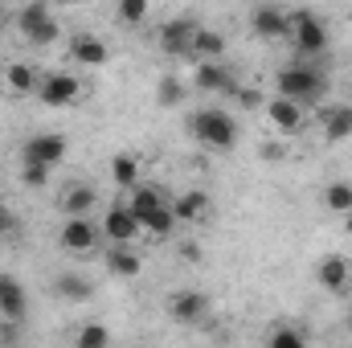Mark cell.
<instances>
[{
	"instance_id": "31",
	"label": "cell",
	"mask_w": 352,
	"mask_h": 348,
	"mask_svg": "<svg viewBox=\"0 0 352 348\" xmlns=\"http://www.w3.org/2000/svg\"><path fill=\"white\" fill-rule=\"evenodd\" d=\"M266 348H307V336H303L299 328H274L270 340H266Z\"/></svg>"
},
{
	"instance_id": "26",
	"label": "cell",
	"mask_w": 352,
	"mask_h": 348,
	"mask_svg": "<svg viewBox=\"0 0 352 348\" xmlns=\"http://www.w3.org/2000/svg\"><path fill=\"white\" fill-rule=\"evenodd\" d=\"M324 205H328L332 213L349 217L352 213V180H332V184L324 188Z\"/></svg>"
},
{
	"instance_id": "15",
	"label": "cell",
	"mask_w": 352,
	"mask_h": 348,
	"mask_svg": "<svg viewBox=\"0 0 352 348\" xmlns=\"http://www.w3.org/2000/svg\"><path fill=\"white\" fill-rule=\"evenodd\" d=\"M192 33H197V21H188V17H176L168 25H160V50L164 54H188V45H192Z\"/></svg>"
},
{
	"instance_id": "6",
	"label": "cell",
	"mask_w": 352,
	"mask_h": 348,
	"mask_svg": "<svg viewBox=\"0 0 352 348\" xmlns=\"http://www.w3.org/2000/svg\"><path fill=\"white\" fill-rule=\"evenodd\" d=\"M37 98H41L45 107H70V102L82 98V83H78L74 74H66V70H54V74H45V78L37 83Z\"/></svg>"
},
{
	"instance_id": "30",
	"label": "cell",
	"mask_w": 352,
	"mask_h": 348,
	"mask_svg": "<svg viewBox=\"0 0 352 348\" xmlns=\"http://www.w3.org/2000/svg\"><path fill=\"white\" fill-rule=\"evenodd\" d=\"M115 17H119L123 25H144V21H148V0H119Z\"/></svg>"
},
{
	"instance_id": "8",
	"label": "cell",
	"mask_w": 352,
	"mask_h": 348,
	"mask_svg": "<svg viewBox=\"0 0 352 348\" xmlns=\"http://www.w3.org/2000/svg\"><path fill=\"white\" fill-rule=\"evenodd\" d=\"M102 234L111 238V246H131V242L144 234V226L131 217V209H127V205H111V209H107V217H102Z\"/></svg>"
},
{
	"instance_id": "23",
	"label": "cell",
	"mask_w": 352,
	"mask_h": 348,
	"mask_svg": "<svg viewBox=\"0 0 352 348\" xmlns=\"http://www.w3.org/2000/svg\"><path fill=\"white\" fill-rule=\"evenodd\" d=\"M94 201H98V193L90 184H70L66 197H62V213L66 217H87L90 209H94Z\"/></svg>"
},
{
	"instance_id": "21",
	"label": "cell",
	"mask_w": 352,
	"mask_h": 348,
	"mask_svg": "<svg viewBox=\"0 0 352 348\" xmlns=\"http://www.w3.org/2000/svg\"><path fill=\"white\" fill-rule=\"evenodd\" d=\"M173 213H176V221H201V217H209V193L205 188H188L184 197H176Z\"/></svg>"
},
{
	"instance_id": "24",
	"label": "cell",
	"mask_w": 352,
	"mask_h": 348,
	"mask_svg": "<svg viewBox=\"0 0 352 348\" xmlns=\"http://www.w3.org/2000/svg\"><path fill=\"white\" fill-rule=\"evenodd\" d=\"M320 123H324V135H328V140H349L352 135V102L328 107Z\"/></svg>"
},
{
	"instance_id": "18",
	"label": "cell",
	"mask_w": 352,
	"mask_h": 348,
	"mask_svg": "<svg viewBox=\"0 0 352 348\" xmlns=\"http://www.w3.org/2000/svg\"><path fill=\"white\" fill-rule=\"evenodd\" d=\"M54 295H62L70 303H87L90 295H94V283H90L87 274H78V270H62L54 279Z\"/></svg>"
},
{
	"instance_id": "4",
	"label": "cell",
	"mask_w": 352,
	"mask_h": 348,
	"mask_svg": "<svg viewBox=\"0 0 352 348\" xmlns=\"http://www.w3.org/2000/svg\"><path fill=\"white\" fill-rule=\"evenodd\" d=\"M62 156H66V140L54 131L29 135L21 144V168H50L54 173V164H62Z\"/></svg>"
},
{
	"instance_id": "5",
	"label": "cell",
	"mask_w": 352,
	"mask_h": 348,
	"mask_svg": "<svg viewBox=\"0 0 352 348\" xmlns=\"http://www.w3.org/2000/svg\"><path fill=\"white\" fill-rule=\"evenodd\" d=\"M16 25H21V33H25L33 45H50V41L58 37V21H54L50 4H41V0L16 8Z\"/></svg>"
},
{
	"instance_id": "22",
	"label": "cell",
	"mask_w": 352,
	"mask_h": 348,
	"mask_svg": "<svg viewBox=\"0 0 352 348\" xmlns=\"http://www.w3.org/2000/svg\"><path fill=\"white\" fill-rule=\"evenodd\" d=\"M140 176H144V164L131 156V152H119V156H111V180L119 184V188H135L140 184Z\"/></svg>"
},
{
	"instance_id": "29",
	"label": "cell",
	"mask_w": 352,
	"mask_h": 348,
	"mask_svg": "<svg viewBox=\"0 0 352 348\" xmlns=\"http://www.w3.org/2000/svg\"><path fill=\"white\" fill-rule=\"evenodd\" d=\"M140 226H144V234H152V238H168V234H173L176 226H180V221H176L173 205H164V209H156V213H148V217H144Z\"/></svg>"
},
{
	"instance_id": "2",
	"label": "cell",
	"mask_w": 352,
	"mask_h": 348,
	"mask_svg": "<svg viewBox=\"0 0 352 348\" xmlns=\"http://www.w3.org/2000/svg\"><path fill=\"white\" fill-rule=\"evenodd\" d=\"M328 87V78H324V70L320 66H311V62H291V66H283L278 74H274V94H283V98H291V102H316L320 94Z\"/></svg>"
},
{
	"instance_id": "11",
	"label": "cell",
	"mask_w": 352,
	"mask_h": 348,
	"mask_svg": "<svg viewBox=\"0 0 352 348\" xmlns=\"http://www.w3.org/2000/svg\"><path fill=\"white\" fill-rule=\"evenodd\" d=\"M316 279H320V287L324 291H332V295H344L352 287V262L344 254H324L320 266H316Z\"/></svg>"
},
{
	"instance_id": "36",
	"label": "cell",
	"mask_w": 352,
	"mask_h": 348,
	"mask_svg": "<svg viewBox=\"0 0 352 348\" xmlns=\"http://www.w3.org/2000/svg\"><path fill=\"white\" fill-rule=\"evenodd\" d=\"M263 160H283V148L278 144H263Z\"/></svg>"
},
{
	"instance_id": "20",
	"label": "cell",
	"mask_w": 352,
	"mask_h": 348,
	"mask_svg": "<svg viewBox=\"0 0 352 348\" xmlns=\"http://www.w3.org/2000/svg\"><path fill=\"white\" fill-rule=\"evenodd\" d=\"M107 270L119 274V279H140V274H144V259H140L131 246H111V250H107Z\"/></svg>"
},
{
	"instance_id": "33",
	"label": "cell",
	"mask_w": 352,
	"mask_h": 348,
	"mask_svg": "<svg viewBox=\"0 0 352 348\" xmlns=\"http://www.w3.org/2000/svg\"><path fill=\"white\" fill-rule=\"evenodd\" d=\"M234 98H238L242 111H258V107H266V94L258 87H238L234 90Z\"/></svg>"
},
{
	"instance_id": "13",
	"label": "cell",
	"mask_w": 352,
	"mask_h": 348,
	"mask_svg": "<svg viewBox=\"0 0 352 348\" xmlns=\"http://www.w3.org/2000/svg\"><path fill=\"white\" fill-rule=\"evenodd\" d=\"M250 25L258 37H291V12L278 4H258L250 12Z\"/></svg>"
},
{
	"instance_id": "7",
	"label": "cell",
	"mask_w": 352,
	"mask_h": 348,
	"mask_svg": "<svg viewBox=\"0 0 352 348\" xmlns=\"http://www.w3.org/2000/svg\"><path fill=\"white\" fill-rule=\"evenodd\" d=\"M263 111H266V119H270V127H274V131H283V135H295V131L307 123V111H303L299 102L283 98V94H270Z\"/></svg>"
},
{
	"instance_id": "34",
	"label": "cell",
	"mask_w": 352,
	"mask_h": 348,
	"mask_svg": "<svg viewBox=\"0 0 352 348\" xmlns=\"http://www.w3.org/2000/svg\"><path fill=\"white\" fill-rule=\"evenodd\" d=\"M0 345H4V348H16V345H21V324L0 320Z\"/></svg>"
},
{
	"instance_id": "3",
	"label": "cell",
	"mask_w": 352,
	"mask_h": 348,
	"mask_svg": "<svg viewBox=\"0 0 352 348\" xmlns=\"http://www.w3.org/2000/svg\"><path fill=\"white\" fill-rule=\"evenodd\" d=\"M291 41H295V50L311 62V58H320V54L328 50V25H324L316 12L299 8V12H291Z\"/></svg>"
},
{
	"instance_id": "19",
	"label": "cell",
	"mask_w": 352,
	"mask_h": 348,
	"mask_svg": "<svg viewBox=\"0 0 352 348\" xmlns=\"http://www.w3.org/2000/svg\"><path fill=\"white\" fill-rule=\"evenodd\" d=\"M70 54H74L78 66H102V62L111 58V50H107L94 33H78V37L70 41Z\"/></svg>"
},
{
	"instance_id": "35",
	"label": "cell",
	"mask_w": 352,
	"mask_h": 348,
	"mask_svg": "<svg viewBox=\"0 0 352 348\" xmlns=\"http://www.w3.org/2000/svg\"><path fill=\"white\" fill-rule=\"evenodd\" d=\"M50 180V168H21V184L25 188H41Z\"/></svg>"
},
{
	"instance_id": "28",
	"label": "cell",
	"mask_w": 352,
	"mask_h": 348,
	"mask_svg": "<svg viewBox=\"0 0 352 348\" xmlns=\"http://www.w3.org/2000/svg\"><path fill=\"white\" fill-rule=\"evenodd\" d=\"M184 94H188V87L176 78L173 70H168V74H160V83H156V102H160V107H180V102H184Z\"/></svg>"
},
{
	"instance_id": "14",
	"label": "cell",
	"mask_w": 352,
	"mask_h": 348,
	"mask_svg": "<svg viewBox=\"0 0 352 348\" xmlns=\"http://www.w3.org/2000/svg\"><path fill=\"white\" fill-rule=\"evenodd\" d=\"M168 316L180 320V324L205 320L209 316V295H201V291H176L173 299H168Z\"/></svg>"
},
{
	"instance_id": "27",
	"label": "cell",
	"mask_w": 352,
	"mask_h": 348,
	"mask_svg": "<svg viewBox=\"0 0 352 348\" xmlns=\"http://www.w3.org/2000/svg\"><path fill=\"white\" fill-rule=\"evenodd\" d=\"M74 348H111V328L98 324V320L82 324V328L74 332Z\"/></svg>"
},
{
	"instance_id": "32",
	"label": "cell",
	"mask_w": 352,
	"mask_h": 348,
	"mask_svg": "<svg viewBox=\"0 0 352 348\" xmlns=\"http://www.w3.org/2000/svg\"><path fill=\"white\" fill-rule=\"evenodd\" d=\"M16 234H21V217H16V209L8 201H0V242L4 238H16Z\"/></svg>"
},
{
	"instance_id": "9",
	"label": "cell",
	"mask_w": 352,
	"mask_h": 348,
	"mask_svg": "<svg viewBox=\"0 0 352 348\" xmlns=\"http://www.w3.org/2000/svg\"><path fill=\"white\" fill-rule=\"evenodd\" d=\"M98 234H102V230H98L90 217H66L58 238H62V246H66L70 254H90V250L98 246Z\"/></svg>"
},
{
	"instance_id": "16",
	"label": "cell",
	"mask_w": 352,
	"mask_h": 348,
	"mask_svg": "<svg viewBox=\"0 0 352 348\" xmlns=\"http://www.w3.org/2000/svg\"><path fill=\"white\" fill-rule=\"evenodd\" d=\"M188 54H192L197 62H221V58H226V37H221L217 29H209V25H197Z\"/></svg>"
},
{
	"instance_id": "37",
	"label": "cell",
	"mask_w": 352,
	"mask_h": 348,
	"mask_svg": "<svg viewBox=\"0 0 352 348\" xmlns=\"http://www.w3.org/2000/svg\"><path fill=\"white\" fill-rule=\"evenodd\" d=\"M344 328H349V332H352V312H349V316H344Z\"/></svg>"
},
{
	"instance_id": "25",
	"label": "cell",
	"mask_w": 352,
	"mask_h": 348,
	"mask_svg": "<svg viewBox=\"0 0 352 348\" xmlns=\"http://www.w3.org/2000/svg\"><path fill=\"white\" fill-rule=\"evenodd\" d=\"M4 83H8V90H12V94H33L41 78H37V70H33L29 62H12V66L4 70Z\"/></svg>"
},
{
	"instance_id": "17",
	"label": "cell",
	"mask_w": 352,
	"mask_h": 348,
	"mask_svg": "<svg viewBox=\"0 0 352 348\" xmlns=\"http://www.w3.org/2000/svg\"><path fill=\"white\" fill-rule=\"evenodd\" d=\"M123 205L131 209V217H135V221H144L148 213H156V209H164L168 201H164V193H160L156 184H144V180H140V184L131 188V197H127Z\"/></svg>"
},
{
	"instance_id": "10",
	"label": "cell",
	"mask_w": 352,
	"mask_h": 348,
	"mask_svg": "<svg viewBox=\"0 0 352 348\" xmlns=\"http://www.w3.org/2000/svg\"><path fill=\"white\" fill-rule=\"evenodd\" d=\"M29 316V295H25V283L12 279V274H0V320H12V324H25Z\"/></svg>"
},
{
	"instance_id": "1",
	"label": "cell",
	"mask_w": 352,
	"mask_h": 348,
	"mask_svg": "<svg viewBox=\"0 0 352 348\" xmlns=\"http://www.w3.org/2000/svg\"><path fill=\"white\" fill-rule=\"evenodd\" d=\"M188 131L197 144H205L209 152H230L238 144V119L221 107H201L188 115Z\"/></svg>"
},
{
	"instance_id": "12",
	"label": "cell",
	"mask_w": 352,
	"mask_h": 348,
	"mask_svg": "<svg viewBox=\"0 0 352 348\" xmlns=\"http://www.w3.org/2000/svg\"><path fill=\"white\" fill-rule=\"evenodd\" d=\"M192 87L205 90V94H234L238 83L230 78V70L221 62H197L192 66Z\"/></svg>"
}]
</instances>
